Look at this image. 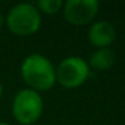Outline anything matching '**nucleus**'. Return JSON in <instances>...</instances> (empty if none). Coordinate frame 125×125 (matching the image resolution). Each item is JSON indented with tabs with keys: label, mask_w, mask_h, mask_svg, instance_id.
<instances>
[{
	"label": "nucleus",
	"mask_w": 125,
	"mask_h": 125,
	"mask_svg": "<svg viewBox=\"0 0 125 125\" xmlns=\"http://www.w3.org/2000/svg\"><path fill=\"white\" fill-rule=\"evenodd\" d=\"M20 75L28 89L35 92H47L57 83L55 66L44 55L34 52L23 59L20 65Z\"/></svg>",
	"instance_id": "f257e3e1"
},
{
	"label": "nucleus",
	"mask_w": 125,
	"mask_h": 125,
	"mask_svg": "<svg viewBox=\"0 0 125 125\" xmlns=\"http://www.w3.org/2000/svg\"><path fill=\"white\" fill-rule=\"evenodd\" d=\"M42 24V16L35 4L20 3L12 7L6 16V26L14 35L30 36L38 32Z\"/></svg>",
	"instance_id": "f03ea898"
},
{
	"label": "nucleus",
	"mask_w": 125,
	"mask_h": 125,
	"mask_svg": "<svg viewBox=\"0 0 125 125\" xmlns=\"http://www.w3.org/2000/svg\"><path fill=\"white\" fill-rule=\"evenodd\" d=\"M12 116L20 125H32L43 113V98L32 89H22L12 100Z\"/></svg>",
	"instance_id": "7ed1b4c3"
},
{
	"label": "nucleus",
	"mask_w": 125,
	"mask_h": 125,
	"mask_svg": "<svg viewBox=\"0 0 125 125\" xmlns=\"http://www.w3.org/2000/svg\"><path fill=\"white\" fill-rule=\"evenodd\" d=\"M90 67L83 58L67 57L55 67L57 82L65 89H77L87 81Z\"/></svg>",
	"instance_id": "20e7f679"
},
{
	"label": "nucleus",
	"mask_w": 125,
	"mask_h": 125,
	"mask_svg": "<svg viewBox=\"0 0 125 125\" xmlns=\"http://www.w3.org/2000/svg\"><path fill=\"white\" fill-rule=\"evenodd\" d=\"M100 3L97 0H67L63 3V18L71 26L89 24L97 16Z\"/></svg>",
	"instance_id": "39448f33"
},
{
	"label": "nucleus",
	"mask_w": 125,
	"mask_h": 125,
	"mask_svg": "<svg viewBox=\"0 0 125 125\" xmlns=\"http://www.w3.org/2000/svg\"><path fill=\"white\" fill-rule=\"evenodd\" d=\"M87 39L90 44L97 49H109L116 39V28L106 20L94 22L87 31Z\"/></svg>",
	"instance_id": "423d86ee"
},
{
	"label": "nucleus",
	"mask_w": 125,
	"mask_h": 125,
	"mask_svg": "<svg viewBox=\"0 0 125 125\" xmlns=\"http://www.w3.org/2000/svg\"><path fill=\"white\" fill-rule=\"evenodd\" d=\"M116 63V54L113 52V50L110 49H97L89 59V67L94 69V70H109L113 67V65Z\"/></svg>",
	"instance_id": "0eeeda50"
},
{
	"label": "nucleus",
	"mask_w": 125,
	"mask_h": 125,
	"mask_svg": "<svg viewBox=\"0 0 125 125\" xmlns=\"http://www.w3.org/2000/svg\"><path fill=\"white\" fill-rule=\"evenodd\" d=\"M39 12H43L46 15H55L63 8L62 0H39L35 4Z\"/></svg>",
	"instance_id": "6e6552de"
},
{
	"label": "nucleus",
	"mask_w": 125,
	"mask_h": 125,
	"mask_svg": "<svg viewBox=\"0 0 125 125\" xmlns=\"http://www.w3.org/2000/svg\"><path fill=\"white\" fill-rule=\"evenodd\" d=\"M4 24H6V18H4L3 15H1V12H0V30L3 28Z\"/></svg>",
	"instance_id": "1a4fd4ad"
},
{
	"label": "nucleus",
	"mask_w": 125,
	"mask_h": 125,
	"mask_svg": "<svg viewBox=\"0 0 125 125\" xmlns=\"http://www.w3.org/2000/svg\"><path fill=\"white\" fill-rule=\"evenodd\" d=\"M1 95H3V86L0 83V98H1Z\"/></svg>",
	"instance_id": "9d476101"
},
{
	"label": "nucleus",
	"mask_w": 125,
	"mask_h": 125,
	"mask_svg": "<svg viewBox=\"0 0 125 125\" xmlns=\"http://www.w3.org/2000/svg\"><path fill=\"white\" fill-rule=\"evenodd\" d=\"M0 125H10L8 122H3V121H0Z\"/></svg>",
	"instance_id": "9b49d317"
}]
</instances>
